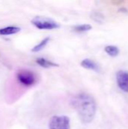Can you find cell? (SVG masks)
<instances>
[{
	"instance_id": "obj_11",
	"label": "cell",
	"mask_w": 128,
	"mask_h": 129,
	"mask_svg": "<svg viewBox=\"0 0 128 129\" xmlns=\"http://www.w3.org/2000/svg\"><path fill=\"white\" fill-rule=\"evenodd\" d=\"M49 41H50V38H49V37L45 38L43 40H41L38 45H36L32 49V52H38V51L42 50V49L47 45V44L48 43Z\"/></svg>"
},
{
	"instance_id": "obj_7",
	"label": "cell",
	"mask_w": 128,
	"mask_h": 129,
	"mask_svg": "<svg viewBox=\"0 0 128 129\" xmlns=\"http://www.w3.org/2000/svg\"><path fill=\"white\" fill-rule=\"evenodd\" d=\"M20 31V27L14 26H7V27L0 29V36H9V35L17 33Z\"/></svg>"
},
{
	"instance_id": "obj_1",
	"label": "cell",
	"mask_w": 128,
	"mask_h": 129,
	"mask_svg": "<svg viewBox=\"0 0 128 129\" xmlns=\"http://www.w3.org/2000/svg\"><path fill=\"white\" fill-rule=\"evenodd\" d=\"M72 107L82 123H90L94 119L97 110L96 102L88 94L81 93L76 95L72 99Z\"/></svg>"
},
{
	"instance_id": "obj_5",
	"label": "cell",
	"mask_w": 128,
	"mask_h": 129,
	"mask_svg": "<svg viewBox=\"0 0 128 129\" xmlns=\"http://www.w3.org/2000/svg\"><path fill=\"white\" fill-rule=\"evenodd\" d=\"M116 81L118 87L128 93V71L120 70L116 73Z\"/></svg>"
},
{
	"instance_id": "obj_3",
	"label": "cell",
	"mask_w": 128,
	"mask_h": 129,
	"mask_svg": "<svg viewBox=\"0 0 128 129\" xmlns=\"http://www.w3.org/2000/svg\"><path fill=\"white\" fill-rule=\"evenodd\" d=\"M49 129H70V120L66 116H54L49 122Z\"/></svg>"
},
{
	"instance_id": "obj_4",
	"label": "cell",
	"mask_w": 128,
	"mask_h": 129,
	"mask_svg": "<svg viewBox=\"0 0 128 129\" xmlns=\"http://www.w3.org/2000/svg\"><path fill=\"white\" fill-rule=\"evenodd\" d=\"M18 82L25 86H32L35 82L34 73L29 70H20L17 74Z\"/></svg>"
},
{
	"instance_id": "obj_6",
	"label": "cell",
	"mask_w": 128,
	"mask_h": 129,
	"mask_svg": "<svg viewBox=\"0 0 128 129\" xmlns=\"http://www.w3.org/2000/svg\"><path fill=\"white\" fill-rule=\"evenodd\" d=\"M81 66L85 69H88V70H94V71H96V72H98L99 71V67L98 65L92 60L91 59H84L81 61Z\"/></svg>"
},
{
	"instance_id": "obj_2",
	"label": "cell",
	"mask_w": 128,
	"mask_h": 129,
	"mask_svg": "<svg viewBox=\"0 0 128 129\" xmlns=\"http://www.w3.org/2000/svg\"><path fill=\"white\" fill-rule=\"evenodd\" d=\"M32 24H33L38 29H54L60 27V25L53 20L51 18L38 16L34 17L31 20Z\"/></svg>"
},
{
	"instance_id": "obj_8",
	"label": "cell",
	"mask_w": 128,
	"mask_h": 129,
	"mask_svg": "<svg viewBox=\"0 0 128 129\" xmlns=\"http://www.w3.org/2000/svg\"><path fill=\"white\" fill-rule=\"evenodd\" d=\"M36 63L44 67V68H50V67H59V64L56 63H54L51 60H48L47 59H45V58H42V57H39V58H37L36 59Z\"/></svg>"
},
{
	"instance_id": "obj_9",
	"label": "cell",
	"mask_w": 128,
	"mask_h": 129,
	"mask_svg": "<svg viewBox=\"0 0 128 129\" xmlns=\"http://www.w3.org/2000/svg\"><path fill=\"white\" fill-rule=\"evenodd\" d=\"M105 51L111 57H117L119 53H120V51H119V48L117 47V46H115V45H108L105 48Z\"/></svg>"
},
{
	"instance_id": "obj_10",
	"label": "cell",
	"mask_w": 128,
	"mask_h": 129,
	"mask_svg": "<svg viewBox=\"0 0 128 129\" xmlns=\"http://www.w3.org/2000/svg\"><path fill=\"white\" fill-rule=\"evenodd\" d=\"M92 29V26L90 24H81V25H76L73 27V30L76 33H84L91 30Z\"/></svg>"
}]
</instances>
